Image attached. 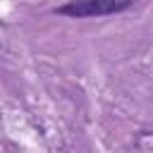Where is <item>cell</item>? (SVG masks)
<instances>
[{
  "label": "cell",
  "instance_id": "6da1fadb",
  "mask_svg": "<svg viewBox=\"0 0 153 153\" xmlns=\"http://www.w3.org/2000/svg\"><path fill=\"white\" fill-rule=\"evenodd\" d=\"M131 7V0H72L67 5L55 7V14L72 17V19H84V17H105L115 14Z\"/></svg>",
  "mask_w": 153,
  "mask_h": 153
}]
</instances>
